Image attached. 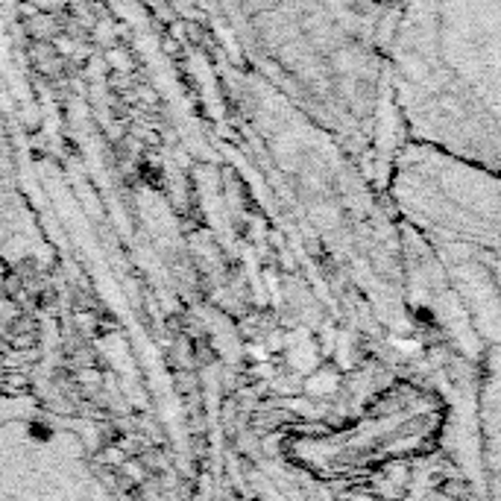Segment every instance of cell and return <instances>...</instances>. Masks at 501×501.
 <instances>
[{
  "label": "cell",
  "mask_w": 501,
  "mask_h": 501,
  "mask_svg": "<svg viewBox=\"0 0 501 501\" xmlns=\"http://www.w3.org/2000/svg\"><path fill=\"white\" fill-rule=\"evenodd\" d=\"M399 214L437 247L498 250L501 179L469 159L440 147L405 141L387 177Z\"/></svg>",
  "instance_id": "cell-3"
},
{
  "label": "cell",
  "mask_w": 501,
  "mask_h": 501,
  "mask_svg": "<svg viewBox=\"0 0 501 501\" xmlns=\"http://www.w3.org/2000/svg\"><path fill=\"white\" fill-rule=\"evenodd\" d=\"M250 62L349 153L376 141L384 0H220Z\"/></svg>",
  "instance_id": "cell-2"
},
{
  "label": "cell",
  "mask_w": 501,
  "mask_h": 501,
  "mask_svg": "<svg viewBox=\"0 0 501 501\" xmlns=\"http://www.w3.org/2000/svg\"><path fill=\"white\" fill-rule=\"evenodd\" d=\"M384 95L407 141L501 168V0H399L384 36Z\"/></svg>",
  "instance_id": "cell-1"
}]
</instances>
